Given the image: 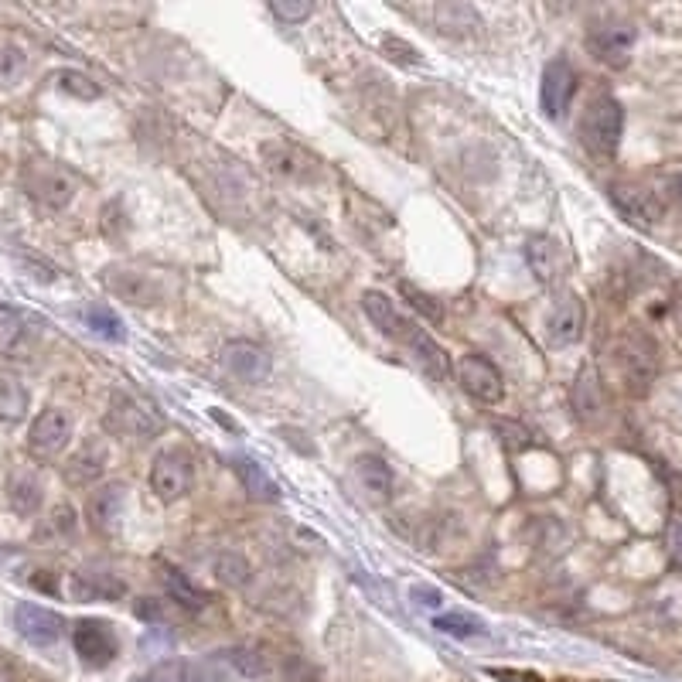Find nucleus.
<instances>
[{"label": "nucleus", "instance_id": "cd10ccee", "mask_svg": "<svg viewBox=\"0 0 682 682\" xmlns=\"http://www.w3.org/2000/svg\"><path fill=\"white\" fill-rule=\"evenodd\" d=\"M7 498H11V509L21 515H35L41 509V481L35 474H14L11 488H7Z\"/></svg>", "mask_w": 682, "mask_h": 682}, {"label": "nucleus", "instance_id": "a878e982", "mask_svg": "<svg viewBox=\"0 0 682 682\" xmlns=\"http://www.w3.org/2000/svg\"><path fill=\"white\" fill-rule=\"evenodd\" d=\"M263 161L266 168L273 174H284V178H304L307 164H304V154L297 151V147H290L287 140H270V144H263Z\"/></svg>", "mask_w": 682, "mask_h": 682}, {"label": "nucleus", "instance_id": "9d476101", "mask_svg": "<svg viewBox=\"0 0 682 682\" xmlns=\"http://www.w3.org/2000/svg\"><path fill=\"white\" fill-rule=\"evenodd\" d=\"M362 311H365V318L372 321V328H379L382 335L399 341V345H410V341L417 338V331H420V324L413 318H406V314L399 311V307L389 301L382 290H365V294H362Z\"/></svg>", "mask_w": 682, "mask_h": 682}, {"label": "nucleus", "instance_id": "412c9836", "mask_svg": "<svg viewBox=\"0 0 682 682\" xmlns=\"http://www.w3.org/2000/svg\"><path fill=\"white\" fill-rule=\"evenodd\" d=\"M570 403H573V413H577V420L587 423V427H594V423L604 420V410H607L604 389H601V379H597L590 369H580L577 382H573Z\"/></svg>", "mask_w": 682, "mask_h": 682}, {"label": "nucleus", "instance_id": "1a4fd4ad", "mask_svg": "<svg viewBox=\"0 0 682 682\" xmlns=\"http://www.w3.org/2000/svg\"><path fill=\"white\" fill-rule=\"evenodd\" d=\"M631 45H635V28L628 21H601L587 31L590 55L601 65H611V69H621L628 62Z\"/></svg>", "mask_w": 682, "mask_h": 682}, {"label": "nucleus", "instance_id": "f3484780", "mask_svg": "<svg viewBox=\"0 0 682 682\" xmlns=\"http://www.w3.org/2000/svg\"><path fill=\"white\" fill-rule=\"evenodd\" d=\"M222 365H226L229 376L243 379L249 386H256V382L270 376V355L256 341H229L222 348Z\"/></svg>", "mask_w": 682, "mask_h": 682}, {"label": "nucleus", "instance_id": "ea45409f", "mask_svg": "<svg viewBox=\"0 0 682 682\" xmlns=\"http://www.w3.org/2000/svg\"><path fill=\"white\" fill-rule=\"evenodd\" d=\"M410 597H413V601H417V607H430V611L444 604V594H440L437 587H423V584L413 587V590H410Z\"/></svg>", "mask_w": 682, "mask_h": 682}, {"label": "nucleus", "instance_id": "2f4dec72", "mask_svg": "<svg viewBox=\"0 0 682 682\" xmlns=\"http://www.w3.org/2000/svg\"><path fill=\"white\" fill-rule=\"evenodd\" d=\"M226 659H229L232 669H236L239 676H246V679H260V676H266V669H270V662H266L263 648H256V645H236V648H229Z\"/></svg>", "mask_w": 682, "mask_h": 682}, {"label": "nucleus", "instance_id": "c85d7f7f", "mask_svg": "<svg viewBox=\"0 0 682 682\" xmlns=\"http://www.w3.org/2000/svg\"><path fill=\"white\" fill-rule=\"evenodd\" d=\"M212 570H215V577H219V584H226L232 590H243L249 580H253V567H249V560L243 553H219Z\"/></svg>", "mask_w": 682, "mask_h": 682}, {"label": "nucleus", "instance_id": "2eb2a0df", "mask_svg": "<svg viewBox=\"0 0 682 682\" xmlns=\"http://www.w3.org/2000/svg\"><path fill=\"white\" fill-rule=\"evenodd\" d=\"M14 628H18V635L24 638V642H31L38 648H48V645H55L58 638H62L65 621H62V614L52 611V607L24 601V604L14 607Z\"/></svg>", "mask_w": 682, "mask_h": 682}, {"label": "nucleus", "instance_id": "dca6fc26", "mask_svg": "<svg viewBox=\"0 0 682 682\" xmlns=\"http://www.w3.org/2000/svg\"><path fill=\"white\" fill-rule=\"evenodd\" d=\"M24 188H28V195L45 205V209H65V205L72 202V195H76V185H72L69 174L52 168V164H35V168H28V174H24Z\"/></svg>", "mask_w": 682, "mask_h": 682}, {"label": "nucleus", "instance_id": "c9c22d12", "mask_svg": "<svg viewBox=\"0 0 682 682\" xmlns=\"http://www.w3.org/2000/svg\"><path fill=\"white\" fill-rule=\"evenodd\" d=\"M76 529H79L76 509H72V505H55L41 532H45L48 539H72V536H76Z\"/></svg>", "mask_w": 682, "mask_h": 682}, {"label": "nucleus", "instance_id": "a19ab883", "mask_svg": "<svg viewBox=\"0 0 682 682\" xmlns=\"http://www.w3.org/2000/svg\"><path fill=\"white\" fill-rule=\"evenodd\" d=\"M669 550H672V560L682 567V519L672 522V529H669Z\"/></svg>", "mask_w": 682, "mask_h": 682}, {"label": "nucleus", "instance_id": "e433bc0d", "mask_svg": "<svg viewBox=\"0 0 682 682\" xmlns=\"http://www.w3.org/2000/svg\"><path fill=\"white\" fill-rule=\"evenodd\" d=\"M270 11L277 14L280 21L287 24H297V21H307L314 14V4L311 0H273Z\"/></svg>", "mask_w": 682, "mask_h": 682}, {"label": "nucleus", "instance_id": "79ce46f5", "mask_svg": "<svg viewBox=\"0 0 682 682\" xmlns=\"http://www.w3.org/2000/svg\"><path fill=\"white\" fill-rule=\"evenodd\" d=\"M669 198L682 209V174H676V178H669Z\"/></svg>", "mask_w": 682, "mask_h": 682}, {"label": "nucleus", "instance_id": "a211bd4d", "mask_svg": "<svg viewBox=\"0 0 682 682\" xmlns=\"http://www.w3.org/2000/svg\"><path fill=\"white\" fill-rule=\"evenodd\" d=\"M106 464H110V451H106V444L99 437H89L86 444H79L69 461H65V481H69L72 488L96 485V481L103 478Z\"/></svg>", "mask_w": 682, "mask_h": 682}, {"label": "nucleus", "instance_id": "39448f33", "mask_svg": "<svg viewBox=\"0 0 682 682\" xmlns=\"http://www.w3.org/2000/svg\"><path fill=\"white\" fill-rule=\"evenodd\" d=\"M72 648L82 659V665L89 669H106L116 655H120V638L110 621L99 618H82L76 628H72Z\"/></svg>", "mask_w": 682, "mask_h": 682}, {"label": "nucleus", "instance_id": "f704fd0d", "mask_svg": "<svg viewBox=\"0 0 682 682\" xmlns=\"http://www.w3.org/2000/svg\"><path fill=\"white\" fill-rule=\"evenodd\" d=\"M399 297H406L413 311L423 314V318H427L430 324H440V321H444V307H440L430 294H423L420 287H413L410 280H399Z\"/></svg>", "mask_w": 682, "mask_h": 682}, {"label": "nucleus", "instance_id": "37998d69", "mask_svg": "<svg viewBox=\"0 0 682 682\" xmlns=\"http://www.w3.org/2000/svg\"><path fill=\"white\" fill-rule=\"evenodd\" d=\"M0 682H14V672H11V669H7V665H4V662H0Z\"/></svg>", "mask_w": 682, "mask_h": 682}, {"label": "nucleus", "instance_id": "7c9ffc66", "mask_svg": "<svg viewBox=\"0 0 682 682\" xmlns=\"http://www.w3.org/2000/svg\"><path fill=\"white\" fill-rule=\"evenodd\" d=\"M164 587H168L171 601L178 607H185V611H202V607L209 604L205 590H198L188 577H181V573H174V570L164 573Z\"/></svg>", "mask_w": 682, "mask_h": 682}, {"label": "nucleus", "instance_id": "7ed1b4c3", "mask_svg": "<svg viewBox=\"0 0 682 682\" xmlns=\"http://www.w3.org/2000/svg\"><path fill=\"white\" fill-rule=\"evenodd\" d=\"M103 284L110 294H116L120 301H127L133 307H151L164 304L171 297V284L164 273L157 270H140V266H106L103 270Z\"/></svg>", "mask_w": 682, "mask_h": 682}, {"label": "nucleus", "instance_id": "423d86ee", "mask_svg": "<svg viewBox=\"0 0 682 682\" xmlns=\"http://www.w3.org/2000/svg\"><path fill=\"white\" fill-rule=\"evenodd\" d=\"M454 372H457V386H461L474 403H488V406L502 403L505 379H502V372L485 359V355H474V352L461 355L454 365Z\"/></svg>", "mask_w": 682, "mask_h": 682}, {"label": "nucleus", "instance_id": "0eeeda50", "mask_svg": "<svg viewBox=\"0 0 682 682\" xmlns=\"http://www.w3.org/2000/svg\"><path fill=\"white\" fill-rule=\"evenodd\" d=\"M106 427L113 430V434L120 437H154L157 430H161V417L151 410L147 403H140V399H133L127 393H116L110 399V413H106Z\"/></svg>", "mask_w": 682, "mask_h": 682}, {"label": "nucleus", "instance_id": "ddd939ff", "mask_svg": "<svg viewBox=\"0 0 682 682\" xmlns=\"http://www.w3.org/2000/svg\"><path fill=\"white\" fill-rule=\"evenodd\" d=\"M69 594L79 604H113L127 597V584L106 567H82L69 577Z\"/></svg>", "mask_w": 682, "mask_h": 682}, {"label": "nucleus", "instance_id": "473e14b6", "mask_svg": "<svg viewBox=\"0 0 682 682\" xmlns=\"http://www.w3.org/2000/svg\"><path fill=\"white\" fill-rule=\"evenodd\" d=\"M55 89L58 93H65V96H76V99H99V82H93L86 76V72H79V69H58L55 76Z\"/></svg>", "mask_w": 682, "mask_h": 682}, {"label": "nucleus", "instance_id": "58836bf2", "mask_svg": "<svg viewBox=\"0 0 682 682\" xmlns=\"http://www.w3.org/2000/svg\"><path fill=\"white\" fill-rule=\"evenodd\" d=\"M382 52H386L393 62H403V65H420V52L410 45V41L396 38V35H386L382 38Z\"/></svg>", "mask_w": 682, "mask_h": 682}, {"label": "nucleus", "instance_id": "393cba45", "mask_svg": "<svg viewBox=\"0 0 682 682\" xmlns=\"http://www.w3.org/2000/svg\"><path fill=\"white\" fill-rule=\"evenodd\" d=\"M232 471L239 474V481H243L249 498H256V502H277L280 498V488L270 481V474H266L256 461H249V457H236V461H232Z\"/></svg>", "mask_w": 682, "mask_h": 682}, {"label": "nucleus", "instance_id": "9b49d317", "mask_svg": "<svg viewBox=\"0 0 682 682\" xmlns=\"http://www.w3.org/2000/svg\"><path fill=\"white\" fill-rule=\"evenodd\" d=\"M584 321H587L584 301H580L577 294H570V290H563V294H556L550 311H546V338H550L556 348L577 345V341L584 338Z\"/></svg>", "mask_w": 682, "mask_h": 682}, {"label": "nucleus", "instance_id": "20e7f679", "mask_svg": "<svg viewBox=\"0 0 682 682\" xmlns=\"http://www.w3.org/2000/svg\"><path fill=\"white\" fill-rule=\"evenodd\" d=\"M147 481H151V492L161 498L164 505L185 498L191 492V485H195V464H191V454L181 451V447L161 451L154 457Z\"/></svg>", "mask_w": 682, "mask_h": 682}, {"label": "nucleus", "instance_id": "f03ea898", "mask_svg": "<svg viewBox=\"0 0 682 682\" xmlns=\"http://www.w3.org/2000/svg\"><path fill=\"white\" fill-rule=\"evenodd\" d=\"M580 144L587 154L611 161L621 147V133H625V110L614 96H597L587 103L584 116H580Z\"/></svg>", "mask_w": 682, "mask_h": 682}, {"label": "nucleus", "instance_id": "f257e3e1", "mask_svg": "<svg viewBox=\"0 0 682 682\" xmlns=\"http://www.w3.org/2000/svg\"><path fill=\"white\" fill-rule=\"evenodd\" d=\"M611 362L621 386H625V393L631 396H645L652 389L655 376H659V348L642 331H628V335L614 341Z\"/></svg>", "mask_w": 682, "mask_h": 682}, {"label": "nucleus", "instance_id": "6ab92c4d", "mask_svg": "<svg viewBox=\"0 0 682 682\" xmlns=\"http://www.w3.org/2000/svg\"><path fill=\"white\" fill-rule=\"evenodd\" d=\"M137 682H222V672L215 662H198V659H164L151 665Z\"/></svg>", "mask_w": 682, "mask_h": 682}, {"label": "nucleus", "instance_id": "aec40b11", "mask_svg": "<svg viewBox=\"0 0 682 682\" xmlns=\"http://www.w3.org/2000/svg\"><path fill=\"white\" fill-rule=\"evenodd\" d=\"M123 505H127V488H123L120 481H110V485H103L99 492H93V498H89V505H86L93 529L103 532V536H113L123 522Z\"/></svg>", "mask_w": 682, "mask_h": 682}, {"label": "nucleus", "instance_id": "c756f323", "mask_svg": "<svg viewBox=\"0 0 682 682\" xmlns=\"http://www.w3.org/2000/svg\"><path fill=\"white\" fill-rule=\"evenodd\" d=\"M434 628L440 631V635H451V638H478V635H485V621L474 618V614H468V611L437 614Z\"/></svg>", "mask_w": 682, "mask_h": 682}, {"label": "nucleus", "instance_id": "4be33fe9", "mask_svg": "<svg viewBox=\"0 0 682 682\" xmlns=\"http://www.w3.org/2000/svg\"><path fill=\"white\" fill-rule=\"evenodd\" d=\"M526 263L539 284H556L563 273V249L550 236H532L526 243Z\"/></svg>", "mask_w": 682, "mask_h": 682}, {"label": "nucleus", "instance_id": "c03bdc74", "mask_svg": "<svg viewBox=\"0 0 682 682\" xmlns=\"http://www.w3.org/2000/svg\"><path fill=\"white\" fill-rule=\"evenodd\" d=\"M676 324H679V335H682V301L676 304Z\"/></svg>", "mask_w": 682, "mask_h": 682}, {"label": "nucleus", "instance_id": "bb28decb", "mask_svg": "<svg viewBox=\"0 0 682 682\" xmlns=\"http://www.w3.org/2000/svg\"><path fill=\"white\" fill-rule=\"evenodd\" d=\"M28 389L14 372H0V423H18L28 413Z\"/></svg>", "mask_w": 682, "mask_h": 682}, {"label": "nucleus", "instance_id": "b1692460", "mask_svg": "<svg viewBox=\"0 0 682 682\" xmlns=\"http://www.w3.org/2000/svg\"><path fill=\"white\" fill-rule=\"evenodd\" d=\"M434 21H437V28L444 31V35H451V38L474 35V31L481 28V18H478V11H474L471 4H437L434 7Z\"/></svg>", "mask_w": 682, "mask_h": 682}, {"label": "nucleus", "instance_id": "4468645a", "mask_svg": "<svg viewBox=\"0 0 682 682\" xmlns=\"http://www.w3.org/2000/svg\"><path fill=\"white\" fill-rule=\"evenodd\" d=\"M577 93V72L567 58H553L543 69V82H539V106L550 120H560L567 113L570 99Z\"/></svg>", "mask_w": 682, "mask_h": 682}, {"label": "nucleus", "instance_id": "f8f14e48", "mask_svg": "<svg viewBox=\"0 0 682 682\" xmlns=\"http://www.w3.org/2000/svg\"><path fill=\"white\" fill-rule=\"evenodd\" d=\"M611 205L638 229H655L665 219L662 198L655 195V191L638 188V185H614L611 188Z\"/></svg>", "mask_w": 682, "mask_h": 682}, {"label": "nucleus", "instance_id": "6e6552de", "mask_svg": "<svg viewBox=\"0 0 682 682\" xmlns=\"http://www.w3.org/2000/svg\"><path fill=\"white\" fill-rule=\"evenodd\" d=\"M72 440V417L65 410H58V406H52V410H41L35 423H31L28 430V451L41 457V461H48V457H58L69 447Z\"/></svg>", "mask_w": 682, "mask_h": 682}, {"label": "nucleus", "instance_id": "5701e85b", "mask_svg": "<svg viewBox=\"0 0 682 682\" xmlns=\"http://www.w3.org/2000/svg\"><path fill=\"white\" fill-rule=\"evenodd\" d=\"M355 478H359L362 492L369 495L372 502H389V498H393V488H396L393 468H389L379 454H362L359 461H355Z\"/></svg>", "mask_w": 682, "mask_h": 682}, {"label": "nucleus", "instance_id": "72a5a7b5", "mask_svg": "<svg viewBox=\"0 0 682 682\" xmlns=\"http://www.w3.org/2000/svg\"><path fill=\"white\" fill-rule=\"evenodd\" d=\"M86 324L96 331L99 338H106V341H123V338H127V331H123V321L116 318L110 307H99V304L89 307V311H86Z\"/></svg>", "mask_w": 682, "mask_h": 682}, {"label": "nucleus", "instance_id": "4c0bfd02", "mask_svg": "<svg viewBox=\"0 0 682 682\" xmlns=\"http://www.w3.org/2000/svg\"><path fill=\"white\" fill-rule=\"evenodd\" d=\"M28 58H24L21 48L14 45H0V82H14L24 72Z\"/></svg>", "mask_w": 682, "mask_h": 682}]
</instances>
